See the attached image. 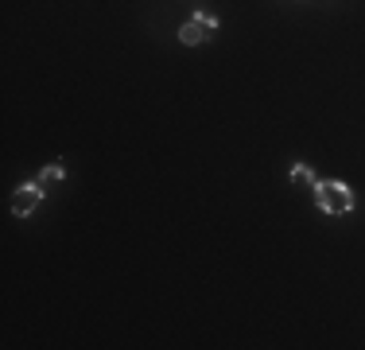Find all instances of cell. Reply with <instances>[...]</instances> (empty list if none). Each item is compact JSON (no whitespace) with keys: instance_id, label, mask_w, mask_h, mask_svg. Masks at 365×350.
I'll return each mask as SVG.
<instances>
[{"instance_id":"6da1fadb","label":"cell","mask_w":365,"mask_h":350,"mask_svg":"<svg viewBox=\"0 0 365 350\" xmlns=\"http://www.w3.org/2000/svg\"><path fill=\"white\" fill-rule=\"evenodd\" d=\"M315 206L323 214H350L358 206V199H354V187L346 179H319L315 183Z\"/></svg>"},{"instance_id":"7a4b0ae2","label":"cell","mask_w":365,"mask_h":350,"mask_svg":"<svg viewBox=\"0 0 365 350\" xmlns=\"http://www.w3.org/2000/svg\"><path fill=\"white\" fill-rule=\"evenodd\" d=\"M43 195H47V191H43L36 179L24 183V187H16V195H12V214H16V218H28L31 210L43 203Z\"/></svg>"},{"instance_id":"3957f363","label":"cell","mask_w":365,"mask_h":350,"mask_svg":"<svg viewBox=\"0 0 365 350\" xmlns=\"http://www.w3.org/2000/svg\"><path fill=\"white\" fill-rule=\"evenodd\" d=\"M210 35H214L210 28H202V24H198L195 16H190V20L179 28V43H182V47H198V43H206Z\"/></svg>"},{"instance_id":"277c9868","label":"cell","mask_w":365,"mask_h":350,"mask_svg":"<svg viewBox=\"0 0 365 350\" xmlns=\"http://www.w3.org/2000/svg\"><path fill=\"white\" fill-rule=\"evenodd\" d=\"M63 179H66V168H63V164H47V168H43V171L36 175V183H39L43 191L58 187V183H63Z\"/></svg>"},{"instance_id":"5b68a950","label":"cell","mask_w":365,"mask_h":350,"mask_svg":"<svg viewBox=\"0 0 365 350\" xmlns=\"http://www.w3.org/2000/svg\"><path fill=\"white\" fill-rule=\"evenodd\" d=\"M292 183H295V187H311V191H315V171H311L307 168V164H295V168H292Z\"/></svg>"}]
</instances>
